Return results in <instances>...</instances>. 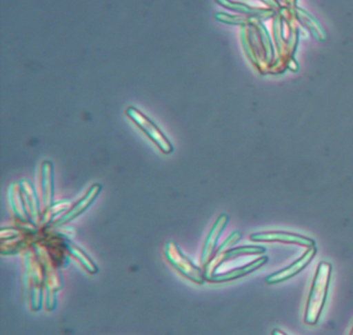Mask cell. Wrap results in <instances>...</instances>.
<instances>
[{
    "label": "cell",
    "mask_w": 353,
    "mask_h": 335,
    "mask_svg": "<svg viewBox=\"0 0 353 335\" xmlns=\"http://www.w3.org/2000/svg\"><path fill=\"white\" fill-rule=\"evenodd\" d=\"M24 267V291L32 309L39 310L43 306L48 310L54 309L61 278L46 247L34 245L28 250Z\"/></svg>",
    "instance_id": "1"
},
{
    "label": "cell",
    "mask_w": 353,
    "mask_h": 335,
    "mask_svg": "<svg viewBox=\"0 0 353 335\" xmlns=\"http://www.w3.org/2000/svg\"><path fill=\"white\" fill-rule=\"evenodd\" d=\"M12 212L22 223L32 227L40 225L42 209L34 186L28 180L14 182L8 190Z\"/></svg>",
    "instance_id": "2"
},
{
    "label": "cell",
    "mask_w": 353,
    "mask_h": 335,
    "mask_svg": "<svg viewBox=\"0 0 353 335\" xmlns=\"http://www.w3.org/2000/svg\"><path fill=\"white\" fill-rule=\"evenodd\" d=\"M330 272H332V268L327 263H321L318 266L317 273L314 278L309 298H307V306H305V324L315 325L319 320L327 298Z\"/></svg>",
    "instance_id": "3"
},
{
    "label": "cell",
    "mask_w": 353,
    "mask_h": 335,
    "mask_svg": "<svg viewBox=\"0 0 353 335\" xmlns=\"http://www.w3.org/2000/svg\"><path fill=\"white\" fill-rule=\"evenodd\" d=\"M125 115L137 125L139 130H141L142 132L145 134V136H148L163 153H165V154H170V153L172 152V144H171L169 139L167 138L166 134H165L163 130H161L150 118H148L145 114L142 113L137 108L129 107L125 110Z\"/></svg>",
    "instance_id": "4"
},
{
    "label": "cell",
    "mask_w": 353,
    "mask_h": 335,
    "mask_svg": "<svg viewBox=\"0 0 353 335\" xmlns=\"http://www.w3.org/2000/svg\"><path fill=\"white\" fill-rule=\"evenodd\" d=\"M164 252L167 261L185 278L190 279L198 285L204 283L206 279L204 271L194 265V263L183 254L181 248L175 242L169 241L165 245Z\"/></svg>",
    "instance_id": "5"
},
{
    "label": "cell",
    "mask_w": 353,
    "mask_h": 335,
    "mask_svg": "<svg viewBox=\"0 0 353 335\" xmlns=\"http://www.w3.org/2000/svg\"><path fill=\"white\" fill-rule=\"evenodd\" d=\"M30 231L28 227H3L1 230V252L3 254H16L26 248L30 243Z\"/></svg>",
    "instance_id": "6"
},
{
    "label": "cell",
    "mask_w": 353,
    "mask_h": 335,
    "mask_svg": "<svg viewBox=\"0 0 353 335\" xmlns=\"http://www.w3.org/2000/svg\"><path fill=\"white\" fill-rule=\"evenodd\" d=\"M53 165L50 161H43L39 176V200H40L42 214L54 203V177Z\"/></svg>",
    "instance_id": "7"
},
{
    "label": "cell",
    "mask_w": 353,
    "mask_h": 335,
    "mask_svg": "<svg viewBox=\"0 0 353 335\" xmlns=\"http://www.w3.org/2000/svg\"><path fill=\"white\" fill-rule=\"evenodd\" d=\"M101 190H102L101 184L94 183V185L90 186L88 192H86V194H84L76 204H74V206L71 207L70 210H68L65 214L61 215V216L53 223V225H54V227H61V225H65V223H70V221L75 219L76 217L81 215L82 213L94 203L97 196L100 194Z\"/></svg>",
    "instance_id": "8"
},
{
    "label": "cell",
    "mask_w": 353,
    "mask_h": 335,
    "mask_svg": "<svg viewBox=\"0 0 353 335\" xmlns=\"http://www.w3.org/2000/svg\"><path fill=\"white\" fill-rule=\"evenodd\" d=\"M227 221V216L222 215L220 219L216 221L214 227L210 230V234L206 237L205 242H204L203 248H202L201 254V265L203 268H205L206 265L212 261L214 258V248H216V241L220 237L221 232L225 227V223Z\"/></svg>",
    "instance_id": "9"
},
{
    "label": "cell",
    "mask_w": 353,
    "mask_h": 335,
    "mask_svg": "<svg viewBox=\"0 0 353 335\" xmlns=\"http://www.w3.org/2000/svg\"><path fill=\"white\" fill-rule=\"evenodd\" d=\"M314 254H315V250H310L301 260L297 261L295 264L291 265L288 268L279 271V272L274 273V274L268 276V278H266V283H268V285H272V283H280V281H285V279L290 278L293 275L296 274V273H299V271L305 268V265L312 260Z\"/></svg>",
    "instance_id": "10"
},
{
    "label": "cell",
    "mask_w": 353,
    "mask_h": 335,
    "mask_svg": "<svg viewBox=\"0 0 353 335\" xmlns=\"http://www.w3.org/2000/svg\"><path fill=\"white\" fill-rule=\"evenodd\" d=\"M265 262L266 258H262L254 262L253 264H250L249 266L233 269V270L227 271V272L224 273H216V274H212L208 281H212V283H224V281H232V279L239 278V277L243 276V275L252 272V271L255 270V269H257L258 267L261 266V265Z\"/></svg>",
    "instance_id": "11"
},
{
    "label": "cell",
    "mask_w": 353,
    "mask_h": 335,
    "mask_svg": "<svg viewBox=\"0 0 353 335\" xmlns=\"http://www.w3.org/2000/svg\"><path fill=\"white\" fill-rule=\"evenodd\" d=\"M67 246L68 252H69L70 256L75 258L76 260L84 267V269H85L88 272L92 273V274L98 272V267H97L94 261H92L83 250H80L79 247H77V246L74 245L73 243L69 241H67Z\"/></svg>",
    "instance_id": "12"
},
{
    "label": "cell",
    "mask_w": 353,
    "mask_h": 335,
    "mask_svg": "<svg viewBox=\"0 0 353 335\" xmlns=\"http://www.w3.org/2000/svg\"><path fill=\"white\" fill-rule=\"evenodd\" d=\"M70 202H61L54 203L52 206L49 207L47 210H45L42 214V219H41L40 225H48L54 217H57L59 213L65 211V209H70Z\"/></svg>",
    "instance_id": "13"
},
{
    "label": "cell",
    "mask_w": 353,
    "mask_h": 335,
    "mask_svg": "<svg viewBox=\"0 0 353 335\" xmlns=\"http://www.w3.org/2000/svg\"><path fill=\"white\" fill-rule=\"evenodd\" d=\"M272 335H288L286 333L283 332V331L279 330V329H274L272 332Z\"/></svg>",
    "instance_id": "14"
},
{
    "label": "cell",
    "mask_w": 353,
    "mask_h": 335,
    "mask_svg": "<svg viewBox=\"0 0 353 335\" xmlns=\"http://www.w3.org/2000/svg\"><path fill=\"white\" fill-rule=\"evenodd\" d=\"M350 335H353V329H352V330H351V334Z\"/></svg>",
    "instance_id": "15"
}]
</instances>
